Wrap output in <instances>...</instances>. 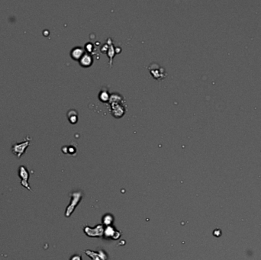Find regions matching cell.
<instances>
[{"label":"cell","mask_w":261,"mask_h":260,"mask_svg":"<svg viewBox=\"0 0 261 260\" xmlns=\"http://www.w3.org/2000/svg\"><path fill=\"white\" fill-rule=\"evenodd\" d=\"M31 141H32V137H25V139L22 142L16 143L12 145V148H11V151H12V152L15 156L18 157V159H20L22 157V155L25 154V152L27 147H29Z\"/></svg>","instance_id":"1"},{"label":"cell","mask_w":261,"mask_h":260,"mask_svg":"<svg viewBox=\"0 0 261 260\" xmlns=\"http://www.w3.org/2000/svg\"><path fill=\"white\" fill-rule=\"evenodd\" d=\"M18 173L19 178H21V185H22V186L32 192V189L30 187L29 182H28L30 173L29 171L27 170V169L25 166H20L19 168H18Z\"/></svg>","instance_id":"2"}]
</instances>
